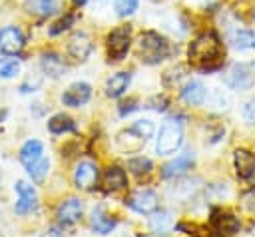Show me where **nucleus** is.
Segmentation results:
<instances>
[{"label":"nucleus","mask_w":255,"mask_h":237,"mask_svg":"<svg viewBox=\"0 0 255 237\" xmlns=\"http://www.w3.org/2000/svg\"><path fill=\"white\" fill-rule=\"evenodd\" d=\"M187 60H189L191 68H195L203 74L219 70L225 60V48H223L219 36L213 30L199 34L187 48Z\"/></svg>","instance_id":"obj_1"},{"label":"nucleus","mask_w":255,"mask_h":237,"mask_svg":"<svg viewBox=\"0 0 255 237\" xmlns=\"http://www.w3.org/2000/svg\"><path fill=\"white\" fill-rule=\"evenodd\" d=\"M167 104H169V102H167L165 96H155L153 100L147 102V106H149L151 110H155V112H165V110H167Z\"/></svg>","instance_id":"obj_36"},{"label":"nucleus","mask_w":255,"mask_h":237,"mask_svg":"<svg viewBox=\"0 0 255 237\" xmlns=\"http://www.w3.org/2000/svg\"><path fill=\"white\" fill-rule=\"evenodd\" d=\"M207 98V88L203 86L201 80H189L181 88V100L189 106H201Z\"/></svg>","instance_id":"obj_16"},{"label":"nucleus","mask_w":255,"mask_h":237,"mask_svg":"<svg viewBox=\"0 0 255 237\" xmlns=\"http://www.w3.org/2000/svg\"><path fill=\"white\" fill-rule=\"evenodd\" d=\"M106 46H108L110 60H122L128 54L129 46H131V28L129 26H118V28H114L108 34Z\"/></svg>","instance_id":"obj_4"},{"label":"nucleus","mask_w":255,"mask_h":237,"mask_svg":"<svg viewBox=\"0 0 255 237\" xmlns=\"http://www.w3.org/2000/svg\"><path fill=\"white\" fill-rule=\"evenodd\" d=\"M116 225H118V221H116L112 215H108L102 207H98V209L92 211V229H94L96 233L106 235V233H110Z\"/></svg>","instance_id":"obj_24"},{"label":"nucleus","mask_w":255,"mask_h":237,"mask_svg":"<svg viewBox=\"0 0 255 237\" xmlns=\"http://www.w3.org/2000/svg\"><path fill=\"white\" fill-rule=\"evenodd\" d=\"M90 98H92V86L86 82H74L62 94V104L70 106V108H80V106L88 104Z\"/></svg>","instance_id":"obj_12"},{"label":"nucleus","mask_w":255,"mask_h":237,"mask_svg":"<svg viewBox=\"0 0 255 237\" xmlns=\"http://www.w3.org/2000/svg\"><path fill=\"white\" fill-rule=\"evenodd\" d=\"M253 18H255V12H253Z\"/></svg>","instance_id":"obj_40"},{"label":"nucleus","mask_w":255,"mask_h":237,"mask_svg":"<svg viewBox=\"0 0 255 237\" xmlns=\"http://www.w3.org/2000/svg\"><path fill=\"white\" fill-rule=\"evenodd\" d=\"M42 151H44V145H42V141H38V139H28L24 145H22V149H20V161H22V165L28 169L30 165H34L40 157H42Z\"/></svg>","instance_id":"obj_23"},{"label":"nucleus","mask_w":255,"mask_h":237,"mask_svg":"<svg viewBox=\"0 0 255 237\" xmlns=\"http://www.w3.org/2000/svg\"><path fill=\"white\" fill-rule=\"evenodd\" d=\"M98 179H100V171H98L96 163H92V161H80L78 163V167L74 171V183L78 189L92 191L98 185Z\"/></svg>","instance_id":"obj_10"},{"label":"nucleus","mask_w":255,"mask_h":237,"mask_svg":"<svg viewBox=\"0 0 255 237\" xmlns=\"http://www.w3.org/2000/svg\"><path fill=\"white\" fill-rule=\"evenodd\" d=\"M14 191L18 193V201L14 205V211L18 215H26L30 211H34L38 207V195H36V189L28 183V181H16L14 185Z\"/></svg>","instance_id":"obj_9"},{"label":"nucleus","mask_w":255,"mask_h":237,"mask_svg":"<svg viewBox=\"0 0 255 237\" xmlns=\"http://www.w3.org/2000/svg\"><path fill=\"white\" fill-rule=\"evenodd\" d=\"M128 169H129L135 177H143V175H149V173H151L153 165H151V161H149L147 157L137 155V157H131V159L128 161Z\"/></svg>","instance_id":"obj_27"},{"label":"nucleus","mask_w":255,"mask_h":237,"mask_svg":"<svg viewBox=\"0 0 255 237\" xmlns=\"http://www.w3.org/2000/svg\"><path fill=\"white\" fill-rule=\"evenodd\" d=\"M128 185V175L122 167L118 165H110L104 173V187L106 191H118V189H124Z\"/></svg>","instance_id":"obj_19"},{"label":"nucleus","mask_w":255,"mask_h":237,"mask_svg":"<svg viewBox=\"0 0 255 237\" xmlns=\"http://www.w3.org/2000/svg\"><path fill=\"white\" fill-rule=\"evenodd\" d=\"M24 4H26L28 12L46 18V16H52L60 10L62 0H24Z\"/></svg>","instance_id":"obj_22"},{"label":"nucleus","mask_w":255,"mask_h":237,"mask_svg":"<svg viewBox=\"0 0 255 237\" xmlns=\"http://www.w3.org/2000/svg\"><path fill=\"white\" fill-rule=\"evenodd\" d=\"M231 46L235 50H253L255 48V32L249 28H231L227 34Z\"/></svg>","instance_id":"obj_17"},{"label":"nucleus","mask_w":255,"mask_h":237,"mask_svg":"<svg viewBox=\"0 0 255 237\" xmlns=\"http://www.w3.org/2000/svg\"><path fill=\"white\" fill-rule=\"evenodd\" d=\"M137 4H139V0H114L116 14H118L120 18L131 16V14L137 10Z\"/></svg>","instance_id":"obj_30"},{"label":"nucleus","mask_w":255,"mask_h":237,"mask_svg":"<svg viewBox=\"0 0 255 237\" xmlns=\"http://www.w3.org/2000/svg\"><path fill=\"white\" fill-rule=\"evenodd\" d=\"M18 72H20V60H16L14 56L0 58V78L8 80V78H14Z\"/></svg>","instance_id":"obj_28"},{"label":"nucleus","mask_w":255,"mask_h":237,"mask_svg":"<svg viewBox=\"0 0 255 237\" xmlns=\"http://www.w3.org/2000/svg\"><path fill=\"white\" fill-rule=\"evenodd\" d=\"M193 151L191 149H185L183 153H179L177 157H173L171 161H167L163 167H161V177L163 179H173V177H179L183 173H187L193 165Z\"/></svg>","instance_id":"obj_11"},{"label":"nucleus","mask_w":255,"mask_h":237,"mask_svg":"<svg viewBox=\"0 0 255 237\" xmlns=\"http://www.w3.org/2000/svg\"><path fill=\"white\" fill-rule=\"evenodd\" d=\"M243 119L247 123H255V98H251L245 106H243Z\"/></svg>","instance_id":"obj_34"},{"label":"nucleus","mask_w":255,"mask_h":237,"mask_svg":"<svg viewBox=\"0 0 255 237\" xmlns=\"http://www.w3.org/2000/svg\"><path fill=\"white\" fill-rule=\"evenodd\" d=\"M171 225H173V219H171V215L167 211H157L155 209L153 215L149 217V227L155 233H165V231L171 229Z\"/></svg>","instance_id":"obj_26"},{"label":"nucleus","mask_w":255,"mask_h":237,"mask_svg":"<svg viewBox=\"0 0 255 237\" xmlns=\"http://www.w3.org/2000/svg\"><path fill=\"white\" fill-rule=\"evenodd\" d=\"M104 4H106V0H94V6H96V8H102Z\"/></svg>","instance_id":"obj_38"},{"label":"nucleus","mask_w":255,"mask_h":237,"mask_svg":"<svg viewBox=\"0 0 255 237\" xmlns=\"http://www.w3.org/2000/svg\"><path fill=\"white\" fill-rule=\"evenodd\" d=\"M40 66H42L44 74H48L50 78H60L66 72V64L54 52H44L42 58H40Z\"/></svg>","instance_id":"obj_20"},{"label":"nucleus","mask_w":255,"mask_h":237,"mask_svg":"<svg viewBox=\"0 0 255 237\" xmlns=\"http://www.w3.org/2000/svg\"><path fill=\"white\" fill-rule=\"evenodd\" d=\"M72 2H74V4H76V6H84V4H86V2H88V0H72Z\"/></svg>","instance_id":"obj_39"},{"label":"nucleus","mask_w":255,"mask_h":237,"mask_svg":"<svg viewBox=\"0 0 255 237\" xmlns=\"http://www.w3.org/2000/svg\"><path fill=\"white\" fill-rule=\"evenodd\" d=\"M40 84H42V78H40V76H36L34 80H32V78H28V80H26V82L20 86V92H22V94H28V92H36V90L40 88Z\"/></svg>","instance_id":"obj_35"},{"label":"nucleus","mask_w":255,"mask_h":237,"mask_svg":"<svg viewBox=\"0 0 255 237\" xmlns=\"http://www.w3.org/2000/svg\"><path fill=\"white\" fill-rule=\"evenodd\" d=\"M243 209L251 215H255V187L249 189L245 195H243Z\"/></svg>","instance_id":"obj_33"},{"label":"nucleus","mask_w":255,"mask_h":237,"mask_svg":"<svg viewBox=\"0 0 255 237\" xmlns=\"http://www.w3.org/2000/svg\"><path fill=\"white\" fill-rule=\"evenodd\" d=\"M118 147L122 149V151H126V153H135V151H139L141 149V145L145 143V139L141 137V135H137L131 127L129 129H126V131H122V133H118Z\"/></svg>","instance_id":"obj_21"},{"label":"nucleus","mask_w":255,"mask_h":237,"mask_svg":"<svg viewBox=\"0 0 255 237\" xmlns=\"http://www.w3.org/2000/svg\"><path fill=\"white\" fill-rule=\"evenodd\" d=\"M126 205H128L131 211H135V213L149 215V213H153V211L157 209L159 201H157V193H155L153 189L141 187V189L133 191V193L126 199Z\"/></svg>","instance_id":"obj_5"},{"label":"nucleus","mask_w":255,"mask_h":237,"mask_svg":"<svg viewBox=\"0 0 255 237\" xmlns=\"http://www.w3.org/2000/svg\"><path fill=\"white\" fill-rule=\"evenodd\" d=\"M183 118L181 116H169L159 127L157 139H155V151L157 155H171L175 153L183 143Z\"/></svg>","instance_id":"obj_2"},{"label":"nucleus","mask_w":255,"mask_h":237,"mask_svg":"<svg viewBox=\"0 0 255 237\" xmlns=\"http://www.w3.org/2000/svg\"><path fill=\"white\" fill-rule=\"evenodd\" d=\"M137 54L143 64H159L169 54V42L153 30H147L139 36L137 42Z\"/></svg>","instance_id":"obj_3"},{"label":"nucleus","mask_w":255,"mask_h":237,"mask_svg":"<svg viewBox=\"0 0 255 237\" xmlns=\"http://www.w3.org/2000/svg\"><path fill=\"white\" fill-rule=\"evenodd\" d=\"M209 225H211V231L219 237H231L241 229L239 219L233 213H227V211H213L211 219H209Z\"/></svg>","instance_id":"obj_8"},{"label":"nucleus","mask_w":255,"mask_h":237,"mask_svg":"<svg viewBox=\"0 0 255 237\" xmlns=\"http://www.w3.org/2000/svg\"><path fill=\"white\" fill-rule=\"evenodd\" d=\"M255 82L251 64H233L225 76V84L231 90H249Z\"/></svg>","instance_id":"obj_7"},{"label":"nucleus","mask_w":255,"mask_h":237,"mask_svg":"<svg viewBox=\"0 0 255 237\" xmlns=\"http://www.w3.org/2000/svg\"><path fill=\"white\" fill-rule=\"evenodd\" d=\"M48 169H50V161H48V159H44V157H40L34 165H30V167H28V175L32 177V181L42 183V181H44V177H46V173H48Z\"/></svg>","instance_id":"obj_29"},{"label":"nucleus","mask_w":255,"mask_h":237,"mask_svg":"<svg viewBox=\"0 0 255 237\" xmlns=\"http://www.w3.org/2000/svg\"><path fill=\"white\" fill-rule=\"evenodd\" d=\"M137 102L135 100H129V102H124L122 104V108H120V114L122 116H128V114H131V112H135L137 110V106H135Z\"/></svg>","instance_id":"obj_37"},{"label":"nucleus","mask_w":255,"mask_h":237,"mask_svg":"<svg viewBox=\"0 0 255 237\" xmlns=\"http://www.w3.org/2000/svg\"><path fill=\"white\" fill-rule=\"evenodd\" d=\"M129 82H131V74L129 72H118V74H112L106 82V94L110 98H120L128 88H129Z\"/></svg>","instance_id":"obj_18"},{"label":"nucleus","mask_w":255,"mask_h":237,"mask_svg":"<svg viewBox=\"0 0 255 237\" xmlns=\"http://www.w3.org/2000/svg\"><path fill=\"white\" fill-rule=\"evenodd\" d=\"M72 24H74V14H64L58 22L52 24V28L48 30V34H50V36H58V34H62L64 30H68Z\"/></svg>","instance_id":"obj_32"},{"label":"nucleus","mask_w":255,"mask_h":237,"mask_svg":"<svg viewBox=\"0 0 255 237\" xmlns=\"http://www.w3.org/2000/svg\"><path fill=\"white\" fill-rule=\"evenodd\" d=\"M26 44V38L18 26L0 28V52L6 56H18Z\"/></svg>","instance_id":"obj_6"},{"label":"nucleus","mask_w":255,"mask_h":237,"mask_svg":"<svg viewBox=\"0 0 255 237\" xmlns=\"http://www.w3.org/2000/svg\"><path fill=\"white\" fill-rule=\"evenodd\" d=\"M131 129H133L137 135H141L143 139H149V137H153V133H155V127H153V123H151L149 119H137V121H133V123H131Z\"/></svg>","instance_id":"obj_31"},{"label":"nucleus","mask_w":255,"mask_h":237,"mask_svg":"<svg viewBox=\"0 0 255 237\" xmlns=\"http://www.w3.org/2000/svg\"><path fill=\"white\" fill-rule=\"evenodd\" d=\"M92 48H94L92 38H90L86 32H76V34H72V38L68 40V54H70L74 60H78V62L88 60V56L92 54Z\"/></svg>","instance_id":"obj_14"},{"label":"nucleus","mask_w":255,"mask_h":237,"mask_svg":"<svg viewBox=\"0 0 255 237\" xmlns=\"http://www.w3.org/2000/svg\"><path fill=\"white\" fill-rule=\"evenodd\" d=\"M82 213H84V203H82V199H78V197H68L66 201L60 203V207H58V211H56V217H58V221H60L62 225H72V223L80 221Z\"/></svg>","instance_id":"obj_13"},{"label":"nucleus","mask_w":255,"mask_h":237,"mask_svg":"<svg viewBox=\"0 0 255 237\" xmlns=\"http://www.w3.org/2000/svg\"><path fill=\"white\" fill-rule=\"evenodd\" d=\"M233 161H235V171L239 179H251L255 175V153L247 149H235Z\"/></svg>","instance_id":"obj_15"},{"label":"nucleus","mask_w":255,"mask_h":237,"mask_svg":"<svg viewBox=\"0 0 255 237\" xmlns=\"http://www.w3.org/2000/svg\"><path fill=\"white\" fill-rule=\"evenodd\" d=\"M48 129L52 133H66V131H76V121L66 116V114H56L48 119Z\"/></svg>","instance_id":"obj_25"}]
</instances>
